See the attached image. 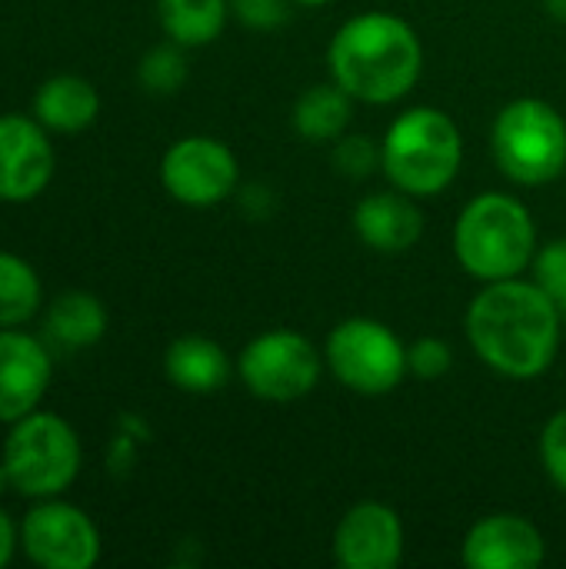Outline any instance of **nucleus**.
Returning <instances> with one entry per match:
<instances>
[{
	"label": "nucleus",
	"mask_w": 566,
	"mask_h": 569,
	"mask_svg": "<svg viewBox=\"0 0 566 569\" xmlns=\"http://www.w3.org/2000/svg\"><path fill=\"white\" fill-rule=\"evenodd\" d=\"M163 33L180 47L214 43L230 17V0H157Z\"/></svg>",
	"instance_id": "20"
},
{
	"label": "nucleus",
	"mask_w": 566,
	"mask_h": 569,
	"mask_svg": "<svg viewBox=\"0 0 566 569\" xmlns=\"http://www.w3.org/2000/svg\"><path fill=\"white\" fill-rule=\"evenodd\" d=\"M7 490H13V483H10V473H7V467H3V460H0V497H3Z\"/></svg>",
	"instance_id": "30"
},
{
	"label": "nucleus",
	"mask_w": 566,
	"mask_h": 569,
	"mask_svg": "<svg viewBox=\"0 0 566 569\" xmlns=\"http://www.w3.org/2000/svg\"><path fill=\"white\" fill-rule=\"evenodd\" d=\"M53 360L47 347L20 327H0V423L33 413L50 387Z\"/></svg>",
	"instance_id": "13"
},
{
	"label": "nucleus",
	"mask_w": 566,
	"mask_h": 569,
	"mask_svg": "<svg viewBox=\"0 0 566 569\" xmlns=\"http://www.w3.org/2000/svg\"><path fill=\"white\" fill-rule=\"evenodd\" d=\"M540 460L550 477V483L566 493V410L554 413L540 433Z\"/></svg>",
	"instance_id": "27"
},
{
	"label": "nucleus",
	"mask_w": 566,
	"mask_h": 569,
	"mask_svg": "<svg viewBox=\"0 0 566 569\" xmlns=\"http://www.w3.org/2000/svg\"><path fill=\"white\" fill-rule=\"evenodd\" d=\"M20 550L40 569H90L100 560V530L80 507L47 497L20 520Z\"/></svg>",
	"instance_id": "9"
},
{
	"label": "nucleus",
	"mask_w": 566,
	"mask_h": 569,
	"mask_svg": "<svg viewBox=\"0 0 566 569\" xmlns=\"http://www.w3.org/2000/svg\"><path fill=\"white\" fill-rule=\"evenodd\" d=\"M464 163V133L440 107L404 110L380 140V170L390 187L420 197L444 193Z\"/></svg>",
	"instance_id": "3"
},
{
	"label": "nucleus",
	"mask_w": 566,
	"mask_h": 569,
	"mask_svg": "<svg viewBox=\"0 0 566 569\" xmlns=\"http://www.w3.org/2000/svg\"><path fill=\"white\" fill-rule=\"evenodd\" d=\"M327 370L344 383L347 390L360 397H384L394 393L407 370V347L400 337L370 317H350L337 323L324 347Z\"/></svg>",
	"instance_id": "7"
},
{
	"label": "nucleus",
	"mask_w": 566,
	"mask_h": 569,
	"mask_svg": "<svg viewBox=\"0 0 566 569\" xmlns=\"http://www.w3.org/2000/svg\"><path fill=\"white\" fill-rule=\"evenodd\" d=\"M454 367V350L440 337H420L407 347V370L420 380H440Z\"/></svg>",
	"instance_id": "25"
},
{
	"label": "nucleus",
	"mask_w": 566,
	"mask_h": 569,
	"mask_svg": "<svg viewBox=\"0 0 566 569\" xmlns=\"http://www.w3.org/2000/svg\"><path fill=\"white\" fill-rule=\"evenodd\" d=\"M320 350L297 330L277 327L257 333L237 357L240 383L267 403H290L320 383Z\"/></svg>",
	"instance_id": "8"
},
{
	"label": "nucleus",
	"mask_w": 566,
	"mask_h": 569,
	"mask_svg": "<svg viewBox=\"0 0 566 569\" xmlns=\"http://www.w3.org/2000/svg\"><path fill=\"white\" fill-rule=\"evenodd\" d=\"M297 7H327V3H334V0H294Z\"/></svg>",
	"instance_id": "31"
},
{
	"label": "nucleus",
	"mask_w": 566,
	"mask_h": 569,
	"mask_svg": "<svg viewBox=\"0 0 566 569\" xmlns=\"http://www.w3.org/2000/svg\"><path fill=\"white\" fill-rule=\"evenodd\" d=\"M100 113V93L87 77L57 73L33 93V117L50 133H80Z\"/></svg>",
	"instance_id": "17"
},
{
	"label": "nucleus",
	"mask_w": 566,
	"mask_h": 569,
	"mask_svg": "<svg viewBox=\"0 0 566 569\" xmlns=\"http://www.w3.org/2000/svg\"><path fill=\"white\" fill-rule=\"evenodd\" d=\"M40 277L37 270L17 257L0 250V327H23L40 313Z\"/></svg>",
	"instance_id": "21"
},
{
	"label": "nucleus",
	"mask_w": 566,
	"mask_h": 569,
	"mask_svg": "<svg viewBox=\"0 0 566 569\" xmlns=\"http://www.w3.org/2000/svg\"><path fill=\"white\" fill-rule=\"evenodd\" d=\"M334 560L344 569H394L404 560V523L394 507L364 500L334 530Z\"/></svg>",
	"instance_id": "12"
},
{
	"label": "nucleus",
	"mask_w": 566,
	"mask_h": 569,
	"mask_svg": "<svg viewBox=\"0 0 566 569\" xmlns=\"http://www.w3.org/2000/svg\"><path fill=\"white\" fill-rule=\"evenodd\" d=\"M163 373H167V380L177 390L203 397V393H217V390L227 387V380H230V357H227V350L217 340L187 333V337H177L167 347Z\"/></svg>",
	"instance_id": "16"
},
{
	"label": "nucleus",
	"mask_w": 566,
	"mask_h": 569,
	"mask_svg": "<svg viewBox=\"0 0 566 569\" xmlns=\"http://www.w3.org/2000/svg\"><path fill=\"white\" fill-rule=\"evenodd\" d=\"M0 460L17 493L30 500H47L70 490L83 467V447L77 430L63 417L33 410L10 423Z\"/></svg>",
	"instance_id": "5"
},
{
	"label": "nucleus",
	"mask_w": 566,
	"mask_h": 569,
	"mask_svg": "<svg viewBox=\"0 0 566 569\" xmlns=\"http://www.w3.org/2000/svg\"><path fill=\"white\" fill-rule=\"evenodd\" d=\"M294 0H230V17L250 30H277L290 20Z\"/></svg>",
	"instance_id": "26"
},
{
	"label": "nucleus",
	"mask_w": 566,
	"mask_h": 569,
	"mask_svg": "<svg viewBox=\"0 0 566 569\" xmlns=\"http://www.w3.org/2000/svg\"><path fill=\"white\" fill-rule=\"evenodd\" d=\"M454 253L480 283L520 277L537 257V223L527 203L500 190L474 197L457 217Z\"/></svg>",
	"instance_id": "4"
},
{
	"label": "nucleus",
	"mask_w": 566,
	"mask_h": 569,
	"mask_svg": "<svg viewBox=\"0 0 566 569\" xmlns=\"http://www.w3.org/2000/svg\"><path fill=\"white\" fill-rule=\"evenodd\" d=\"M47 133L33 113L0 117V203H30L47 190L57 167Z\"/></svg>",
	"instance_id": "11"
},
{
	"label": "nucleus",
	"mask_w": 566,
	"mask_h": 569,
	"mask_svg": "<svg viewBox=\"0 0 566 569\" xmlns=\"http://www.w3.org/2000/svg\"><path fill=\"white\" fill-rule=\"evenodd\" d=\"M43 330L47 340L60 350H83L107 333V310L93 293L67 290L57 300H50L43 313Z\"/></svg>",
	"instance_id": "19"
},
{
	"label": "nucleus",
	"mask_w": 566,
	"mask_h": 569,
	"mask_svg": "<svg viewBox=\"0 0 566 569\" xmlns=\"http://www.w3.org/2000/svg\"><path fill=\"white\" fill-rule=\"evenodd\" d=\"M530 267H534V283L557 303L566 320V237L540 247Z\"/></svg>",
	"instance_id": "24"
},
{
	"label": "nucleus",
	"mask_w": 566,
	"mask_h": 569,
	"mask_svg": "<svg viewBox=\"0 0 566 569\" xmlns=\"http://www.w3.org/2000/svg\"><path fill=\"white\" fill-rule=\"evenodd\" d=\"M354 230L364 247H370L384 257H397V253H407L420 240L424 213L417 210L410 193H404L397 187L377 190V193H367L354 207Z\"/></svg>",
	"instance_id": "15"
},
{
	"label": "nucleus",
	"mask_w": 566,
	"mask_h": 569,
	"mask_svg": "<svg viewBox=\"0 0 566 569\" xmlns=\"http://www.w3.org/2000/svg\"><path fill=\"white\" fill-rule=\"evenodd\" d=\"M544 7H547V13H550L554 20L566 23V0H544Z\"/></svg>",
	"instance_id": "29"
},
{
	"label": "nucleus",
	"mask_w": 566,
	"mask_h": 569,
	"mask_svg": "<svg viewBox=\"0 0 566 569\" xmlns=\"http://www.w3.org/2000/svg\"><path fill=\"white\" fill-rule=\"evenodd\" d=\"M160 183L177 203L203 210L224 203L237 190L240 163L224 140L193 133L167 147L160 160Z\"/></svg>",
	"instance_id": "10"
},
{
	"label": "nucleus",
	"mask_w": 566,
	"mask_h": 569,
	"mask_svg": "<svg viewBox=\"0 0 566 569\" xmlns=\"http://www.w3.org/2000/svg\"><path fill=\"white\" fill-rule=\"evenodd\" d=\"M380 167V143L367 133H344L334 140V170L350 180H364Z\"/></svg>",
	"instance_id": "23"
},
{
	"label": "nucleus",
	"mask_w": 566,
	"mask_h": 569,
	"mask_svg": "<svg viewBox=\"0 0 566 569\" xmlns=\"http://www.w3.org/2000/svg\"><path fill=\"white\" fill-rule=\"evenodd\" d=\"M460 557L470 569H534L544 563L547 543L527 517L490 513L467 530Z\"/></svg>",
	"instance_id": "14"
},
{
	"label": "nucleus",
	"mask_w": 566,
	"mask_h": 569,
	"mask_svg": "<svg viewBox=\"0 0 566 569\" xmlns=\"http://www.w3.org/2000/svg\"><path fill=\"white\" fill-rule=\"evenodd\" d=\"M354 103L357 100L334 80L314 83L294 100L290 123L310 143H334L337 137L347 133V127L354 120Z\"/></svg>",
	"instance_id": "18"
},
{
	"label": "nucleus",
	"mask_w": 566,
	"mask_h": 569,
	"mask_svg": "<svg viewBox=\"0 0 566 569\" xmlns=\"http://www.w3.org/2000/svg\"><path fill=\"white\" fill-rule=\"evenodd\" d=\"M494 160L517 187H544L566 170V120L537 97L510 100L490 133Z\"/></svg>",
	"instance_id": "6"
},
{
	"label": "nucleus",
	"mask_w": 566,
	"mask_h": 569,
	"mask_svg": "<svg viewBox=\"0 0 566 569\" xmlns=\"http://www.w3.org/2000/svg\"><path fill=\"white\" fill-rule=\"evenodd\" d=\"M183 50L187 47H180L173 40L147 50L140 67H137V77H140L143 90L160 93V97L177 93L183 87V80H187V57H183Z\"/></svg>",
	"instance_id": "22"
},
{
	"label": "nucleus",
	"mask_w": 566,
	"mask_h": 569,
	"mask_svg": "<svg viewBox=\"0 0 566 569\" xmlns=\"http://www.w3.org/2000/svg\"><path fill=\"white\" fill-rule=\"evenodd\" d=\"M17 543H20V527H17V523L10 520V513L0 507V569L13 560Z\"/></svg>",
	"instance_id": "28"
},
{
	"label": "nucleus",
	"mask_w": 566,
	"mask_h": 569,
	"mask_svg": "<svg viewBox=\"0 0 566 569\" xmlns=\"http://www.w3.org/2000/svg\"><path fill=\"white\" fill-rule=\"evenodd\" d=\"M330 80L357 103L387 107L404 100L424 70L417 30L387 10H367L340 23L327 47Z\"/></svg>",
	"instance_id": "2"
},
{
	"label": "nucleus",
	"mask_w": 566,
	"mask_h": 569,
	"mask_svg": "<svg viewBox=\"0 0 566 569\" xmlns=\"http://www.w3.org/2000/svg\"><path fill=\"white\" fill-rule=\"evenodd\" d=\"M564 313L534 280H494L467 307V340L500 377L534 380L550 370L560 350Z\"/></svg>",
	"instance_id": "1"
}]
</instances>
